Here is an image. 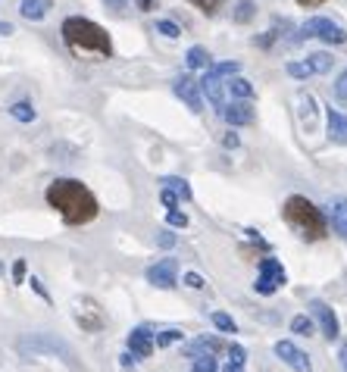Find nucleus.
<instances>
[{
  "instance_id": "17",
  "label": "nucleus",
  "mask_w": 347,
  "mask_h": 372,
  "mask_svg": "<svg viewBox=\"0 0 347 372\" xmlns=\"http://www.w3.org/2000/svg\"><path fill=\"white\" fill-rule=\"evenodd\" d=\"M325 126H329V141L331 144H347V116L329 107L325 113Z\"/></svg>"
},
{
  "instance_id": "44",
  "label": "nucleus",
  "mask_w": 347,
  "mask_h": 372,
  "mask_svg": "<svg viewBox=\"0 0 347 372\" xmlns=\"http://www.w3.org/2000/svg\"><path fill=\"white\" fill-rule=\"evenodd\" d=\"M0 35H13V25H10V22L0 19Z\"/></svg>"
},
{
  "instance_id": "42",
  "label": "nucleus",
  "mask_w": 347,
  "mask_h": 372,
  "mask_svg": "<svg viewBox=\"0 0 347 372\" xmlns=\"http://www.w3.org/2000/svg\"><path fill=\"white\" fill-rule=\"evenodd\" d=\"M104 4H106V6H110V10H122V6H126V4H128V0H104Z\"/></svg>"
},
{
  "instance_id": "3",
  "label": "nucleus",
  "mask_w": 347,
  "mask_h": 372,
  "mask_svg": "<svg viewBox=\"0 0 347 372\" xmlns=\"http://www.w3.org/2000/svg\"><path fill=\"white\" fill-rule=\"evenodd\" d=\"M281 219L288 222V229L294 232L303 241H322L329 238V222H325V213L316 207L313 200H307L303 194H291L281 207Z\"/></svg>"
},
{
  "instance_id": "23",
  "label": "nucleus",
  "mask_w": 347,
  "mask_h": 372,
  "mask_svg": "<svg viewBox=\"0 0 347 372\" xmlns=\"http://www.w3.org/2000/svg\"><path fill=\"white\" fill-rule=\"evenodd\" d=\"M307 60L313 63V72H316V76H325V72H331V66H335V56L325 54V50H319V54H310Z\"/></svg>"
},
{
  "instance_id": "19",
  "label": "nucleus",
  "mask_w": 347,
  "mask_h": 372,
  "mask_svg": "<svg viewBox=\"0 0 347 372\" xmlns=\"http://www.w3.org/2000/svg\"><path fill=\"white\" fill-rule=\"evenodd\" d=\"M226 88H229V94H231L235 100H254V85H250L248 78H241V76H229Z\"/></svg>"
},
{
  "instance_id": "1",
  "label": "nucleus",
  "mask_w": 347,
  "mask_h": 372,
  "mask_svg": "<svg viewBox=\"0 0 347 372\" xmlns=\"http://www.w3.org/2000/svg\"><path fill=\"white\" fill-rule=\"evenodd\" d=\"M47 203L63 216L66 225H88L97 219L100 203L88 185L78 179H56L47 185Z\"/></svg>"
},
{
  "instance_id": "16",
  "label": "nucleus",
  "mask_w": 347,
  "mask_h": 372,
  "mask_svg": "<svg viewBox=\"0 0 347 372\" xmlns=\"http://www.w3.org/2000/svg\"><path fill=\"white\" fill-rule=\"evenodd\" d=\"M226 347H229V344H226V341H222V338H213V335H209V338H207V335H204V338L191 341V347L185 350V356H191V360H194V356H204V354L216 356V354H222V350H226Z\"/></svg>"
},
{
  "instance_id": "39",
  "label": "nucleus",
  "mask_w": 347,
  "mask_h": 372,
  "mask_svg": "<svg viewBox=\"0 0 347 372\" xmlns=\"http://www.w3.org/2000/svg\"><path fill=\"white\" fill-rule=\"evenodd\" d=\"M185 284L188 288H204V275H197V272H185Z\"/></svg>"
},
{
  "instance_id": "6",
  "label": "nucleus",
  "mask_w": 347,
  "mask_h": 372,
  "mask_svg": "<svg viewBox=\"0 0 347 372\" xmlns=\"http://www.w3.org/2000/svg\"><path fill=\"white\" fill-rule=\"evenodd\" d=\"M300 38H319L325 44H344L347 41V32L338 25V22H331V19H325V16H313V19L303 22Z\"/></svg>"
},
{
  "instance_id": "32",
  "label": "nucleus",
  "mask_w": 347,
  "mask_h": 372,
  "mask_svg": "<svg viewBox=\"0 0 347 372\" xmlns=\"http://www.w3.org/2000/svg\"><path fill=\"white\" fill-rule=\"evenodd\" d=\"M166 222H169L172 229H185V225H188V216L182 213V210H166Z\"/></svg>"
},
{
  "instance_id": "34",
  "label": "nucleus",
  "mask_w": 347,
  "mask_h": 372,
  "mask_svg": "<svg viewBox=\"0 0 347 372\" xmlns=\"http://www.w3.org/2000/svg\"><path fill=\"white\" fill-rule=\"evenodd\" d=\"M226 350H229V360L231 363H241V366H244V360H248V350H244L241 344H229Z\"/></svg>"
},
{
  "instance_id": "31",
  "label": "nucleus",
  "mask_w": 347,
  "mask_h": 372,
  "mask_svg": "<svg viewBox=\"0 0 347 372\" xmlns=\"http://www.w3.org/2000/svg\"><path fill=\"white\" fill-rule=\"evenodd\" d=\"M157 32L166 35V38H178V35H182V28H178L172 19H157Z\"/></svg>"
},
{
  "instance_id": "20",
  "label": "nucleus",
  "mask_w": 347,
  "mask_h": 372,
  "mask_svg": "<svg viewBox=\"0 0 347 372\" xmlns=\"http://www.w3.org/2000/svg\"><path fill=\"white\" fill-rule=\"evenodd\" d=\"M185 63H188V69H207L209 63H213V56H209V50L207 47H191L188 50V56H185Z\"/></svg>"
},
{
  "instance_id": "4",
  "label": "nucleus",
  "mask_w": 347,
  "mask_h": 372,
  "mask_svg": "<svg viewBox=\"0 0 347 372\" xmlns=\"http://www.w3.org/2000/svg\"><path fill=\"white\" fill-rule=\"evenodd\" d=\"M19 354L25 356H41V354H50V356H60V360H66L75 366V356H72V347L66 344L63 338H56V335H47V332H35V335H25V338L16 341Z\"/></svg>"
},
{
  "instance_id": "38",
  "label": "nucleus",
  "mask_w": 347,
  "mask_h": 372,
  "mask_svg": "<svg viewBox=\"0 0 347 372\" xmlns=\"http://www.w3.org/2000/svg\"><path fill=\"white\" fill-rule=\"evenodd\" d=\"M25 260H16V263H13V279H16V284H23L25 282Z\"/></svg>"
},
{
  "instance_id": "10",
  "label": "nucleus",
  "mask_w": 347,
  "mask_h": 372,
  "mask_svg": "<svg viewBox=\"0 0 347 372\" xmlns=\"http://www.w3.org/2000/svg\"><path fill=\"white\" fill-rule=\"evenodd\" d=\"M172 91H176V97L185 100L191 113H200V109H204V94H200V88H197V78L178 76L176 82H172Z\"/></svg>"
},
{
  "instance_id": "47",
  "label": "nucleus",
  "mask_w": 347,
  "mask_h": 372,
  "mask_svg": "<svg viewBox=\"0 0 347 372\" xmlns=\"http://www.w3.org/2000/svg\"><path fill=\"white\" fill-rule=\"evenodd\" d=\"M338 356H341V366H344V372H347V344L341 347V354H338Z\"/></svg>"
},
{
  "instance_id": "28",
  "label": "nucleus",
  "mask_w": 347,
  "mask_h": 372,
  "mask_svg": "<svg viewBox=\"0 0 347 372\" xmlns=\"http://www.w3.org/2000/svg\"><path fill=\"white\" fill-rule=\"evenodd\" d=\"M209 319H213V325L219 328V332H238L235 319H231L229 313H219V310H216V313H213V316H209Z\"/></svg>"
},
{
  "instance_id": "29",
  "label": "nucleus",
  "mask_w": 347,
  "mask_h": 372,
  "mask_svg": "<svg viewBox=\"0 0 347 372\" xmlns=\"http://www.w3.org/2000/svg\"><path fill=\"white\" fill-rule=\"evenodd\" d=\"M291 332L294 335H307L310 338V335H313V319L310 316H294L291 319Z\"/></svg>"
},
{
  "instance_id": "27",
  "label": "nucleus",
  "mask_w": 347,
  "mask_h": 372,
  "mask_svg": "<svg viewBox=\"0 0 347 372\" xmlns=\"http://www.w3.org/2000/svg\"><path fill=\"white\" fill-rule=\"evenodd\" d=\"M191 372H219V363H216V356H209V354H204V356H194V366H191Z\"/></svg>"
},
{
  "instance_id": "24",
  "label": "nucleus",
  "mask_w": 347,
  "mask_h": 372,
  "mask_svg": "<svg viewBox=\"0 0 347 372\" xmlns=\"http://www.w3.org/2000/svg\"><path fill=\"white\" fill-rule=\"evenodd\" d=\"M204 72H209V76H216V78H222V76H238V72H241V63H238V60H229V63H209Z\"/></svg>"
},
{
  "instance_id": "14",
  "label": "nucleus",
  "mask_w": 347,
  "mask_h": 372,
  "mask_svg": "<svg viewBox=\"0 0 347 372\" xmlns=\"http://www.w3.org/2000/svg\"><path fill=\"white\" fill-rule=\"evenodd\" d=\"M325 222H331V229H335V235L347 238V197H331L329 203H325Z\"/></svg>"
},
{
  "instance_id": "46",
  "label": "nucleus",
  "mask_w": 347,
  "mask_h": 372,
  "mask_svg": "<svg viewBox=\"0 0 347 372\" xmlns=\"http://www.w3.org/2000/svg\"><path fill=\"white\" fill-rule=\"evenodd\" d=\"M300 6H319V4H325V0H298Z\"/></svg>"
},
{
  "instance_id": "7",
  "label": "nucleus",
  "mask_w": 347,
  "mask_h": 372,
  "mask_svg": "<svg viewBox=\"0 0 347 372\" xmlns=\"http://www.w3.org/2000/svg\"><path fill=\"white\" fill-rule=\"evenodd\" d=\"M75 323L82 325V332H100L104 323H106V316L97 306V301H91V297H78L75 301Z\"/></svg>"
},
{
  "instance_id": "41",
  "label": "nucleus",
  "mask_w": 347,
  "mask_h": 372,
  "mask_svg": "<svg viewBox=\"0 0 347 372\" xmlns=\"http://www.w3.org/2000/svg\"><path fill=\"white\" fill-rule=\"evenodd\" d=\"M135 4H138L141 13H154L157 10V0H135Z\"/></svg>"
},
{
  "instance_id": "48",
  "label": "nucleus",
  "mask_w": 347,
  "mask_h": 372,
  "mask_svg": "<svg viewBox=\"0 0 347 372\" xmlns=\"http://www.w3.org/2000/svg\"><path fill=\"white\" fill-rule=\"evenodd\" d=\"M0 272H4V266H0Z\"/></svg>"
},
{
  "instance_id": "13",
  "label": "nucleus",
  "mask_w": 347,
  "mask_h": 372,
  "mask_svg": "<svg viewBox=\"0 0 347 372\" xmlns=\"http://www.w3.org/2000/svg\"><path fill=\"white\" fill-rule=\"evenodd\" d=\"M276 356L288 363L294 372H313V363H310V356L303 354V350L294 344V341H279L276 344Z\"/></svg>"
},
{
  "instance_id": "2",
  "label": "nucleus",
  "mask_w": 347,
  "mask_h": 372,
  "mask_svg": "<svg viewBox=\"0 0 347 372\" xmlns=\"http://www.w3.org/2000/svg\"><path fill=\"white\" fill-rule=\"evenodd\" d=\"M60 32H63V41H66V47L72 54L91 56V60H110L113 56L110 32H106L104 25H97L94 19L69 16V19H63Z\"/></svg>"
},
{
  "instance_id": "9",
  "label": "nucleus",
  "mask_w": 347,
  "mask_h": 372,
  "mask_svg": "<svg viewBox=\"0 0 347 372\" xmlns=\"http://www.w3.org/2000/svg\"><path fill=\"white\" fill-rule=\"evenodd\" d=\"M147 282L154 284V288H176V282H178V263H176V257H166L160 263H154V266L147 269Z\"/></svg>"
},
{
  "instance_id": "30",
  "label": "nucleus",
  "mask_w": 347,
  "mask_h": 372,
  "mask_svg": "<svg viewBox=\"0 0 347 372\" xmlns=\"http://www.w3.org/2000/svg\"><path fill=\"white\" fill-rule=\"evenodd\" d=\"M191 6H197L200 13H207V16H216L219 13V6H222V0H188Z\"/></svg>"
},
{
  "instance_id": "8",
  "label": "nucleus",
  "mask_w": 347,
  "mask_h": 372,
  "mask_svg": "<svg viewBox=\"0 0 347 372\" xmlns=\"http://www.w3.org/2000/svg\"><path fill=\"white\" fill-rule=\"evenodd\" d=\"M219 116L229 126H254L257 122V109L250 107V100H226Z\"/></svg>"
},
{
  "instance_id": "22",
  "label": "nucleus",
  "mask_w": 347,
  "mask_h": 372,
  "mask_svg": "<svg viewBox=\"0 0 347 372\" xmlns=\"http://www.w3.org/2000/svg\"><path fill=\"white\" fill-rule=\"evenodd\" d=\"M163 185H166V188H172V191L178 194V200H191V197H194V194H191V185H188L185 179H178V175H166Z\"/></svg>"
},
{
  "instance_id": "43",
  "label": "nucleus",
  "mask_w": 347,
  "mask_h": 372,
  "mask_svg": "<svg viewBox=\"0 0 347 372\" xmlns=\"http://www.w3.org/2000/svg\"><path fill=\"white\" fill-rule=\"evenodd\" d=\"M222 372H244V366H241V363H226V369H222Z\"/></svg>"
},
{
  "instance_id": "5",
  "label": "nucleus",
  "mask_w": 347,
  "mask_h": 372,
  "mask_svg": "<svg viewBox=\"0 0 347 372\" xmlns=\"http://www.w3.org/2000/svg\"><path fill=\"white\" fill-rule=\"evenodd\" d=\"M285 282H288V272H285V266H281L276 257H263V260H260V275H257V282H254L257 294H263V297L276 294L279 288H285Z\"/></svg>"
},
{
  "instance_id": "15",
  "label": "nucleus",
  "mask_w": 347,
  "mask_h": 372,
  "mask_svg": "<svg viewBox=\"0 0 347 372\" xmlns=\"http://www.w3.org/2000/svg\"><path fill=\"white\" fill-rule=\"evenodd\" d=\"M197 88H200V94L209 100V104L216 107V113L222 109V104H226V91H222V82L216 76H209V72H204V78L197 82Z\"/></svg>"
},
{
  "instance_id": "37",
  "label": "nucleus",
  "mask_w": 347,
  "mask_h": 372,
  "mask_svg": "<svg viewBox=\"0 0 347 372\" xmlns=\"http://www.w3.org/2000/svg\"><path fill=\"white\" fill-rule=\"evenodd\" d=\"M222 148H226V150H235V148H241V138H238L235 131H226V135H222Z\"/></svg>"
},
{
  "instance_id": "33",
  "label": "nucleus",
  "mask_w": 347,
  "mask_h": 372,
  "mask_svg": "<svg viewBox=\"0 0 347 372\" xmlns=\"http://www.w3.org/2000/svg\"><path fill=\"white\" fill-rule=\"evenodd\" d=\"M160 200H163V207H166V210H178V194L172 191V188H166V185H163Z\"/></svg>"
},
{
  "instance_id": "21",
  "label": "nucleus",
  "mask_w": 347,
  "mask_h": 372,
  "mask_svg": "<svg viewBox=\"0 0 347 372\" xmlns=\"http://www.w3.org/2000/svg\"><path fill=\"white\" fill-rule=\"evenodd\" d=\"M254 13H257V4H254V0H238V4H235V13H231V19H235L238 25H248V22L254 19Z\"/></svg>"
},
{
  "instance_id": "11",
  "label": "nucleus",
  "mask_w": 347,
  "mask_h": 372,
  "mask_svg": "<svg viewBox=\"0 0 347 372\" xmlns=\"http://www.w3.org/2000/svg\"><path fill=\"white\" fill-rule=\"evenodd\" d=\"M128 354L135 356V360H147L150 354H154V328L150 325H138L128 332Z\"/></svg>"
},
{
  "instance_id": "40",
  "label": "nucleus",
  "mask_w": 347,
  "mask_h": 372,
  "mask_svg": "<svg viewBox=\"0 0 347 372\" xmlns=\"http://www.w3.org/2000/svg\"><path fill=\"white\" fill-rule=\"evenodd\" d=\"M25 282H32V288H35V294H38V297H44V301L50 304V294H47V288H44V284H41L38 279H35V275H32V279H25Z\"/></svg>"
},
{
  "instance_id": "45",
  "label": "nucleus",
  "mask_w": 347,
  "mask_h": 372,
  "mask_svg": "<svg viewBox=\"0 0 347 372\" xmlns=\"http://www.w3.org/2000/svg\"><path fill=\"white\" fill-rule=\"evenodd\" d=\"M132 363H135V356H132V354H122V366L128 369V366H132Z\"/></svg>"
},
{
  "instance_id": "12",
  "label": "nucleus",
  "mask_w": 347,
  "mask_h": 372,
  "mask_svg": "<svg viewBox=\"0 0 347 372\" xmlns=\"http://www.w3.org/2000/svg\"><path fill=\"white\" fill-rule=\"evenodd\" d=\"M310 313H313V319L319 323L322 328V335L329 341H335L338 335H341V325H338V316H335V310H331L325 301H310Z\"/></svg>"
},
{
  "instance_id": "18",
  "label": "nucleus",
  "mask_w": 347,
  "mask_h": 372,
  "mask_svg": "<svg viewBox=\"0 0 347 372\" xmlns=\"http://www.w3.org/2000/svg\"><path fill=\"white\" fill-rule=\"evenodd\" d=\"M50 6H54V0H19V13L28 22H41L50 13Z\"/></svg>"
},
{
  "instance_id": "35",
  "label": "nucleus",
  "mask_w": 347,
  "mask_h": 372,
  "mask_svg": "<svg viewBox=\"0 0 347 372\" xmlns=\"http://www.w3.org/2000/svg\"><path fill=\"white\" fill-rule=\"evenodd\" d=\"M335 97L341 100V104H347V69L338 76V82H335Z\"/></svg>"
},
{
  "instance_id": "25",
  "label": "nucleus",
  "mask_w": 347,
  "mask_h": 372,
  "mask_svg": "<svg viewBox=\"0 0 347 372\" xmlns=\"http://www.w3.org/2000/svg\"><path fill=\"white\" fill-rule=\"evenodd\" d=\"M10 116L13 119H19V122H35V116L38 113H35V107L28 104V100H19V104L10 107Z\"/></svg>"
},
{
  "instance_id": "26",
  "label": "nucleus",
  "mask_w": 347,
  "mask_h": 372,
  "mask_svg": "<svg viewBox=\"0 0 347 372\" xmlns=\"http://www.w3.org/2000/svg\"><path fill=\"white\" fill-rule=\"evenodd\" d=\"M178 341H182L178 328H163V332L154 335V347H169V344H178Z\"/></svg>"
},
{
  "instance_id": "36",
  "label": "nucleus",
  "mask_w": 347,
  "mask_h": 372,
  "mask_svg": "<svg viewBox=\"0 0 347 372\" xmlns=\"http://www.w3.org/2000/svg\"><path fill=\"white\" fill-rule=\"evenodd\" d=\"M157 244H160L163 251H169V247H176V232H160V235H157Z\"/></svg>"
}]
</instances>
